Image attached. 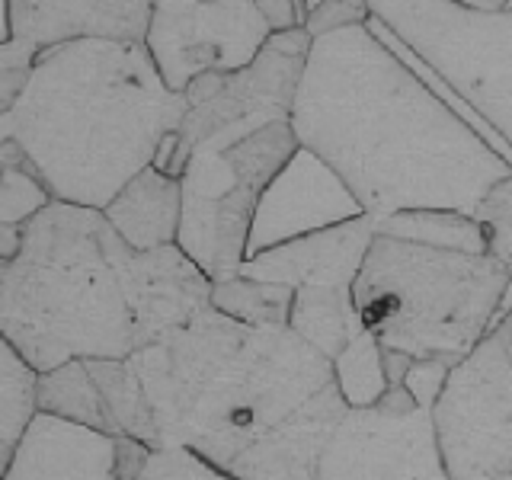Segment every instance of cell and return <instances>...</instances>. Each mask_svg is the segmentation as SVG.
I'll use <instances>...</instances> for the list:
<instances>
[{
    "label": "cell",
    "mask_w": 512,
    "mask_h": 480,
    "mask_svg": "<svg viewBox=\"0 0 512 480\" xmlns=\"http://www.w3.org/2000/svg\"><path fill=\"white\" fill-rule=\"evenodd\" d=\"M164 448H189L231 480H317L349 413L333 362L288 327L215 308L135 352Z\"/></svg>",
    "instance_id": "obj_1"
},
{
    "label": "cell",
    "mask_w": 512,
    "mask_h": 480,
    "mask_svg": "<svg viewBox=\"0 0 512 480\" xmlns=\"http://www.w3.org/2000/svg\"><path fill=\"white\" fill-rule=\"evenodd\" d=\"M292 132L375 221L400 212L474 215L512 173L368 23L314 39Z\"/></svg>",
    "instance_id": "obj_2"
},
{
    "label": "cell",
    "mask_w": 512,
    "mask_h": 480,
    "mask_svg": "<svg viewBox=\"0 0 512 480\" xmlns=\"http://www.w3.org/2000/svg\"><path fill=\"white\" fill-rule=\"evenodd\" d=\"M144 45L68 42L42 48L13 106V141L55 202L103 208L154 164L186 119Z\"/></svg>",
    "instance_id": "obj_3"
},
{
    "label": "cell",
    "mask_w": 512,
    "mask_h": 480,
    "mask_svg": "<svg viewBox=\"0 0 512 480\" xmlns=\"http://www.w3.org/2000/svg\"><path fill=\"white\" fill-rule=\"evenodd\" d=\"M103 212L52 202L0 263V336L39 375L74 359H132L135 324Z\"/></svg>",
    "instance_id": "obj_4"
},
{
    "label": "cell",
    "mask_w": 512,
    "mask_h": 480,
    "mask_svg": "<svg viewBox=\"0 0 512 480\" xmlns=\"http://www.w3.org/2000/svg\"><path fill=\"white\" fill-rule=\"evenodd\" d=\"M512 272L487 253H458L375 234L352 285L362 330L381 349L458 365L503 317Z\"/></svg>",
    "instance_id": "obj_5"
},
{
    "label": "cell",
    "mask_w": 512,
    "mask_h": 480,
    "mask_svg": "<svg viewBox=\"0 0 512 480\" xmlns=\"http://www.w3.org/2000/svg\"><path fill=\"white\" fill-rule=\"evenodd\" d=\"M368 7L512 148V0Z\"/></svg>",
    "instance_id": "obj_6"
},
{
    "label": "cell",
    "mask_w": 512,
    "mask_h": 480,
    "mask_svg": "<svg viewBox=\"0 0 512 480\" xmlns=\"http://www.w3.org/2000/svg\"><path fill=\"white\" fill-rule=\"evenodd\" d=\"M301 148L292 122H272L231 148L192 151L183 173L180 247L212 282L240 276L266 186Z\"/></svg>",
    "instance_id": "obj_7"
},
{
    "label": "cell",
    "mask_w": 512,
    "mask_h": 480,
    "mask_svg": "<svg viewBox=\"0 0 512 480\" xmlns=\"http://www.w3.org/2000/svg\"><path fill=\"white\" fill-rule=\"evenodd\" d=\"M448 480H512V314L445 378L432 407Z\"/></svg>",
    "instance_id": "obj_8"
},
{
    "label": "cell",
    "mask_w": 512,
    "mask_h": 480,
    "mask_svg": "<svg viewBox=\"0 0 512 480\" xmlns=\"http://www.w3.org/2000/svg\"><path fill=\"white\" fill-rule=\"evenodd\" d=\"M314 39L304 29L276 32L266 48L234 74H205L186 87L180 138L189 151L231 148L272 122H292L298 84Z\"/></svg>",
    "instance_id": "obj_9"
},
{
    "label": "cell",
    "mask_w": 512,
    "mask_h": 480,
    "mask_svg": "<svg viewBox=\"0 0 512 480\" xmlns=\"http://www.w3.org/2000/svg\"><path fill=\"white\" fill-rule=\"evenodd\" d=\"M317 480H448L432 410L407 388L349 410L324 448Z\"/></svg>",
    "instance_id": "obj_10"
},
{
    "label": "cell",
    "mask_w": 512,
    "mask_h": 480,
    "mask_svg": "<svg viewBox=\"0 0 512 480\" xmlns=\"http://www.w3.org/2000/svg\"><path fill=\"white\" fill-rule=\"evenodd\" d=\"M269 36L256 4H154L144 48L167 90L186 93L205 74L244 71Z\"/></svg>",
    "instance_id": "obj_11"
},
{
    "label": "cell",
    "mask_w": 512,
    "mask_h": 480,
    "mask_svg": "<svg viewBox=\"0 0 512 480\" xmlns=\"http://www.w3.org/2000/svg\"><path fill=\"white\" fill-rule=\"evenodd\" d=\"M116 269L135 324V352L212 311V279L180 247L138 253L119 237Z\"/></svg>",
    "instance_id": "obj_12"
},
{
    "label": "cell",
    "mask_w": 512,
    "mask_h": 480,
    "mask_svg": "<svg viewBox=\"0 0 512 480\" xmlns=\"http://www.w3.org/2000/svg\"><path fill=\"white\" fill-rule=\"evenodd\" d=\"M359 199L346 189L324 160L311 151L298 148L295 157L279 170V176L266 186L256 205L247 260L272 247L292 244L298 237L336 228L352 218H362Z\"/></svg>",
    "instance_id": "obj_13"
},
{
    "label": "cell",
    "mask_w": 512,
    "mask_h": 480,
    "mask_svg": "<svg viewBox=\"0 0 512 480\" xmlns=\"http://www.w3.org/2000/svg\"><path fill=\"white\" fill-rule=\"evenodd\" d=\"M372 244H375V218L362 215L346 224H336V228L298 237L292 244L256 253L244 263L240 276L276 282L288 288H304V285L352 288Z\"/></svg>",
    "instance_id": "obj_14"
},
{
    "label": "cell",
    "mask_w": 512,
    "mask_h": 480,
    "mask_svg": "<svg viewBox=\"0 0 512 480\" xmlns=\"http://www.w3.org/2000/svg\"><path fill=\"white\" fill-rule=\"evenodd\" d=\"M4 480H119V436L36 413Z\"/></svg>",
    "instance_id": "obj_15"
},
{
    "label": "cell",
    "mask_w": 512,
    "mask_h": 480,
    "mask_svg": "<svg viewBox=\"0 0 512 480\" xmlns=\"http://www.w3.org/2000/svg\"><path fill=\"white\" fill-rule=\"evenodd\" d=\"M154 4H23L10 0L13 39L36 52L68 42L144 45Z\"/></svg>",
    "instance_id": "obj_16"
},
{
    "label": "cell",
    "mask_w": 512,
    "mask_h": 480,
    "mask_svg": "<svg viewBox=\"0 0 512 480\" xmlns=\"http://www.w3.org/2000/svg\"><path fill=\"white\" fill-rule=\"evenodd\" d=\"M103 218L138 253L173 247L183 218V180H173L154 167L141 170L103 208Z\"/></svg>",
    "instance_id": "obj_17"
},
{
    "label": "cell",
    "mask_w": 512,
    "mask_h": 480,
    "mask_svg": "<svg viewBox=\"0 0 512 480\" xmlns=\"http://www.w3.org/2000/svg\"><path fill=\"white\" fill-rule=\"evenodd\" d=\"M288 330H295L320 356L336 362L340 352L352 343V336L362 330L356 301H352V288H330V285L295 288Z\"/></svg>",
    "instance_id": "obj_18"
},
{
    "label": "cell",
    "mask_w": 512,
    "mask_h": 480,
    "mask_svg": "<svg viewBox=\"0 0 512 480\" xmlns=\"http://www.w3.org/2000/svg\"><path fill=\"white\" fill-rule=\"evenodd\" d=\"M84 362L106 400L119 436L138 439L148 445L151 452H160V448H164L160 426L154 420L151 400L144 394V384L132 368V362L128 359H84Z\"/></svg>",
    "instance_id": "obj_19"
},
{
    "label": "cell",
    "mask_w": 512,
    "mask_h": 480,
    "mask_svg": "<svg viewBox=\"0 0 512 480\" xmlns=\"http://www.w3.org/2000/svg\"><path fill=\"white\" fill-rule=\"evenodd\" d=\"M36 407H39V413L61 416V420H71L80 426L109 432V436H119L116 423H112V413L106 407L100 388H96V381H93L84 359H74L68 365L39 375Z\"/></svg>",
    "instance_id": "obj_20"
},
{
    "label": "cell",
    "mask_w": 512,
    "mask_h": 480,
    "mask_svg": "<svg viewBox=\"0 0 512 480\" xmlns=\"http://www.w3.org/2000/svg\"><path fill=\"white\" fill-rule=\"evenodd\" d=\"M375 234L410 240V244L458 250V253H487L484 228L474 215L458 212H400L375 221Z\"/></svg>",
    "instance_id": "obj_21"
},
{
    "label": "cell",
    "mask_w": 512,
    "mask_h": 480,
    "mask_svg": "<svg viewBox=\"0 0 512 480\" xmlns=\"http://www.w3.org/2000/svg\"><path fill=\"white\" fill-rule=\"evenodd\" d=\"M295 288L234 276L212 285V308L247 327H288Z\"/></svg>",
    "instance_id": "obj_22"
},
{
    "label": "cell",
    "mask_w": 512,
    "mask_h": 480,
    "mask_svg": "<svg viewBox=\"0 0 512 480\" xmlns=\"http://www.w3.org/2000/svg\"><path fill=\"white\" fill-rule=\"evenodd\" d=\"M39 372L0 336V439L10 448L36 420Z\"/></svg>",
    "instance_id": "obj_23"
},
{
    "label": "cell",
    "mask_w": 512,
    "mask_h": 480,
    "mask_svg": "<svg viewBox=\"0 0 512 480\" xmlns=\"http://www.w3.org/2000/svg\"><path fill=\"white\" fill-rule=\"evenodd\" d=\"M333 378L349 410H365L378 404L384 391H388V378H384L381 346L372 333L359 330L352 336V343L333 362Z\"/></svg>",
    "instance_id": "obj_24"
},
{
    "label": "cell",
    "mask_w": 512,
    "mask_h": 480,
    "mask_svg": "<svg viewBox=\"0 0 512 480\" xmlns=\"http://www.w3.org/2000/svg\"><path fill=\"white\" fill-rule=\"evenodd\" d=\"M52 192L32 173L29 164L23 167H4L0 170V224L26 228L32 218H39L52 205Z\"/></svg>",
    "instance_id": "obj_25"
},
{
    "label": "cell",
    "mask_w": 512,
    "mask_h": 480,
    "mask_svg": "<svg viewBox=\"0 0 512 480\" xmlns=\"http://www.w3.org/2000/svg\"><path fill=\"white\" fill-rule=\"evenodd\" d=\"M138 480H231V477L221 474L215 464H208L196 452H189V448H160L144 464Z\"/></svg>",
    "instance_id": "obj_26"
},
{
    "label": "cell",
    "mask_w": 512,
    "mask_h": 480,
    "mask_svg": "<svg viewBox=\"0 0 512 480\" xmlns=\"http://www.w3.org/2000/svg\"><path fill=\"white\" fill-rule=\"evenodd\" d=\"M36 55H39L36 48L26 42H16V39L0 48V112H4V116L20 103Z\"/></svg>",
    "instance_id": "obj_27"
},
{
    "label": "cell",
    "mask_w": 512,
    "mask_h": 480,
    "mask_svg": "<svg viewBox=\"0 0 512 480\" xmlns=\"http://www.w3.org/2000/svg\"><path fill=\"white\" fill-rule=\"evenodd\" d=\"M372 20V7L368 4H304V32L311 39H324L333 32L349 26H365Z\"/></svg>",
    "instance_id": "obj_28"
},
{
    "label": "cell",
    "mask_w": 512,
    "mask_h": 480,
    "mask_svg": "<svg viewBox=\"0 0 512 480\" xmlns=\"http://www.w3.org/2000/svg\"><path fill=\"white\" fill-rule=\"evenodd\" d=\"M474 218L480 228H484V237L487 234H512V173L480 199V205L474 208Z\"/></svg>",
    "instance_id": "obj_29"
},
{
    "label": "cell",
    "mask_w": 512,
    "mask_h": 480,
    "mask_svg": "<svg viewBox=\"0 0 512 480\" xmlns=\"http://www.w3.org/2000/svg\"><path fill=\"white\" fill-rule=\"evenodd\" d=\"M448 372H452V365L448 362H439V359H420V362H413L410 365V372L404 378V388L413 394V400L420 407L432 410L436 407V400L445 388V378Z\"/></svg>",
    "instance_id": "obj_30"
},
{
    "label": "cell",
    "mask_w": 512,
    "mask_h": 480,
    "mask_svg": "<svg viewBox=\"0 0 512 480\" xmlns=\"http://www.w3.org/2000/svg\"><path fill=\"white\" fill-rule=\"evenodd\" d=\"M256 7H260L266 26L272 29V36L304 26V4H256Z\"/></svg>",
    "instance_id": "obj_31"
},
{
    "label": "cell",
    "mask_w": 512,
    "mask_h": 480,
    "mask_svg": "<svg viewBox=\"0 0 512 480\" xmlns=\"http://www.w3.org/2000/svg\"><path fill=\"white\" fill-rule=\"evenodd\" d=\"M26 228H13V224H0V263H13L23 253Z\"/></svg>",
    "instance_id": "obj_32"
},
{
    "label": "cell",
    "mask_w": 512,
    "mask_h": 480,
    "mask_svg": "<svg viewBox=\"0 0 512 480\" xmlns=\"http://www.w3.org/2000/svg\"><path fill=\"white\" fill-rule=\"evenodd\" d=\"M487 256L500 260L512 272V234H487Z\"/></svg>",
    "instance_id": "obj_33"
},
{
    "label": "cell",
    "mask_w": 512,
    "mask_h": 480,
    "mask_svg": "<svg viewBox=\"0 0 512 480\" xmlns=\"http://www.w3.org/2000/svg\"><path fill=\"white\" fill-rule=\"evenodd\" d=\"M7 42H13V16H10V4H0V48Z\"/></svg>",
    "instance_id": "obj_34"
},
{
    "label": "cell",
    "mask_w": 512,
    "mask_h": 480,
    "mask_svg": "<svg viewBox=\"0 0 512 480\" xmlns=\"http://www.w3.org/2000/svg\"><path fill=\"white\" fill-rule=\"evenodd\" d=\"M10 461H13V448L0 439V480L7 477V468H10Z\"/></svg>",
    "instance_id": "obj_35"
},
{
    "label": "cell",
    "mask_w": 512,
    "mask_h": 480,
    "mask_svg": "<svg viewBox=\"0 0 512 480\" xmlns=\"http://www.w3.org/2000/svg\"><path fill=\"white\" fill-rule=\"evenodd\" d=\"M7 141H13V122H10V112L7 116L0 112V144H7Z\"/></svg>",
    "instance_id": "obj_36"
},
{
    "label": "cell",
    "mask_w": 512,
    "mask_h": 480,
    "mask_svg": "<svg viewBox=\"0 0 512 480\" xmlns=\"http://www.w3.org/2000/svg\"><path fill=\"white\" fill-rule=\"evenodd\" d=\"M503 308H506V311L512 314V288H509V295H506V304H503Z\"/></svg>",
    "instance_id": "obj_37"
},
{
    "label": "cell",
    "mask_w": 512,
    "mask_h": 480,
    "mask_svg": "<svg viewBox=\"0 0 512 480\" xmlns=\"http://www.w3.org/2000/svg\"><path fill=\"white\" fill-rule=\"evenodd\" d=\"M0 170H4V167H0Z\"/></svg>",
    "instance_id": "obj_38"
}]
</instances>
